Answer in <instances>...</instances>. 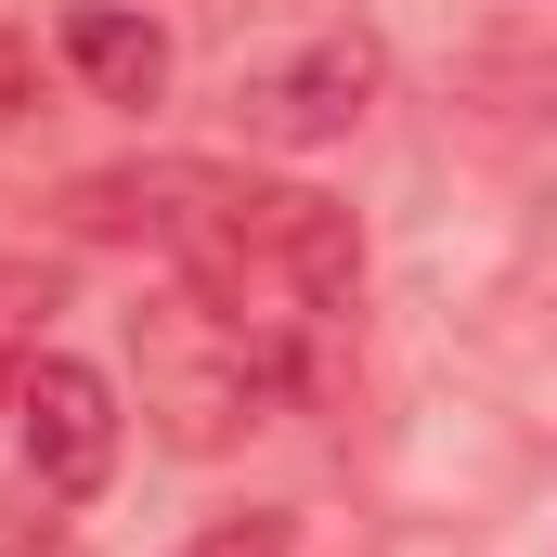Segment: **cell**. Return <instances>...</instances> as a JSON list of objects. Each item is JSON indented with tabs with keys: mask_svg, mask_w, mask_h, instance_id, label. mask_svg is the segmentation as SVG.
<instances>
[{
	"mask_svg": "<svg viewBox=\"0 0 557 557\" xmlns=\"http://www.w3.org/2000/svg\"><path fill=\"white\" fill-rule=\"evenodd\" d=\"M182 273H195L208 311H234L285 376L311 389V376H324V337L350 324L363 234H350V208H337V195H311V182H234V208L195 234V260H182Z\"/></svg>",
	"mask_w": 557,
	"mask_h": 557,
	"instance_id": "6da1fadb",
	"label": "cell"
},
{
	"mask_svg": "<svg viewBox=\"0 0 557 557\" xmlns=\"http://www.w3.org/2000/svg\"><path fill=\"white\" fill-rule=\"evenodd\" d=\"M131 350H143V416L169 428L182 454H221L234 428H260L285 389H298L273 350H260L234 311H208L195 285H182V298H156V311H131Z\"/></svg>",
	"mask_w": 557,
	"mask_h": 557,
	"instance_id": "7a4b0ae2",
	"label": "cell"
},
{
	"mask_svg": "<svg viewBox=\"0 0 557 557\" xmlns=\"http://www.w3.org/2000/svg\"><path fill=\"white\" fill-rule=\"evenodd\" d=\"M376 91H389V52H376L363 26H311L285 65L234 78V117H247V143H273V156H311V143H350V131H363Z\"/></svg>",
	"mask_w": 557,
	"mask_h": 557,
	"instance_id": "3957f363",
	"label": "cell"
},
{
	"mask_svg": "<svg viewBox=\"0 0 557 557\" xmlns=\"http://www.w3.org/2000/svg\"><path fill=\"white\" fill-rule=\"evenodd\" d=\"M221 208H234V169H208V156H143V169L65 182V234H91V247H169V260H195V234Z\"/></svg>",
	"mask_w": 557,
	"mask_h": 557,
	"instance_id": "277c9868",
	"label": "cell"
},
{
	"mask_svg": "<svg viewBox=\"0 0 557 557\" xmlns=\"http://www.w3.org/2000/svg\"><path fill=\"white\" fill-rule=\"evenodd\" d=\"M13 454H26V493L91 506V493H104V467H117V389H104L91 363L39 350V363H26V389H13Z\"/></svg>",
	"mask_w": 557,
	"mask_h": 557,
	"instance_id": "5b68a950",
	"label": "cell"
},
{
	"mask_svg": "<svg viewBox=\"0 0 557 557\" xmlns=\"http://www.w3.org/2000/svg\"><path fill=\"white\" fill-rule=\"evenodd\" d=\"M65 65L91 78V104H156V91H169V26L91 0V13H65Z\"/></svg>",
	"mask_w": 557,
	"mask_h": 557,
	"instance_id": "8992f818",
	"label": "cell"
},
{
	"mask_svg": "<svg viewBox=\"0 0 557 557\" xmlns=\"http://www.w3.org/2000/svg\"><path fill=\"white\" fill-rule=\"evenodd\" d=\"M52 311H65L52 260H0V403L26 389V363H39V337H52Z\"/></svg>",
	"mask_w": 557,
	"mask_h": 557,
	"instance_id": "52a82bcc",
	"label": "cell"
},
{
	"mask_svg": "<svg viewBox=\"0 0 557 557\" xmlns=\"http://www.w3.org/2000/svg\"><path fill=\"white\" fill-rule=\"evenodd\" d=\"M182 557H298V519L285 506H234V519H208Z\"/></svg>",
	"mask_w": 557,
	"mask_h": 557,
	"instance_id": "ba28073f",
	"label": "cell"
}]
</instances>
